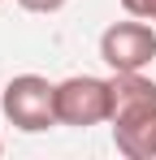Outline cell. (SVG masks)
Here are the masks:
<instances>
[{
  "label": "cell",
  "mask_w": 156,
  "mask_h": 160,
  "mask_svg": "<svg viewBox=\"0 0 156 160\" xmlns=\"http://www.w3.org/2000/svg\"><path fill=\"white\" fill-rule=\"evenodd\" d=\"M130 18H143V22H156V0H122Z\"/></svg>",
  "instance_id": "obj_6"
},
{
  "label": "cell",
  "mask_w": 156,
  "mask_h": 160,
  "mask_svg": "<svg viewBox=\"0 0 156 160\" xmlns=\"http://www.w3.org/2000/svg\"><path fill=\"white\" fill-rule=\"evenodd\" d=\"M0 152H4V143H0Z\"/></svg>",
  "instance_id": "obj_8"
},
{
  "label": "cell",
  "mask_w": 156,
  "mask_h": 160,
  "mask_svg": "<svg viewBox=\"0 0 156 160\" xmlns=\"http://www.w3.org/2000/svg\"><path fill=\"white\" fill-rule=\"evenodd\" d=\"M0 108L26 134L61 126L56 121V82H48L44 74H18V78H9L4 82V95H0Z\"/></svg>",
  "instance_id": "obj_1"
},
{
  "label": "cell",
  "mask_w": 156,
  "mask_h": 160,
  "mask_svg": "<svg viewBox=\"0 0 156 160\" xmlns=\"http://www.w3.org/2000/svg\"><path fill=\"white\" fill-rule=\"evenodd\" d=\"M100 56L108 69H148L156 61V30L134 18V22H113L100 35Z\"/></svg>",
  "instance_id": "obj_3"
},
{
  "label": "cell",
  "mask_w": 156,
  "mask_h": 160,
  "mask_svg": "<svg viewBox=\"0 0 156 160\" xmlns=\"http://www.w3.org/2000/svg\"><path fill=\"white\" fill-rule=\"evenodd\" d=\"M18 4H22L26 13H56L65 0H18Z\"/></svg>",
  "instance_id": "obj_7"
},
{
  "label": "cell",
  "mask_w": 156,
  "mask_h": 160,
  "mask_svg": "<svg viewBox=\"0 0 156 160\" xmlns=\"http://www.w3.org/2000/svg\"><path fill=\"white\" fill-rule=\"evenodd\" d=\"M113 112V87L108 78H96V74H74V78L56 82V121L61 126H100Z\"/></svg>",
  "instance_id": "obj_2"
},
{
  "label": "cell",
  "mask_w": 156,
  "mask_h": 160,
  "mask_svg": "<svg viewBox=\"0 0 156 160\" xmlns=\"http://www.w3.org/2000/svg\"><path fill=\"white\" fill-rule=\"evenodd\" d=\"M113 112L108 121H126V117H139V112H156V82L143 74V69H113Z\"/></svg>",
  "instance_id": "obj_4"
},
{
  "label": "cell",
  "mask_w": 156,
  "mask_h": 160,
  "mask_svg": "<svg viewBox=\"0 0 156 160\" xmlns=\"http://www.w3.org/2000/svg\"><path fill=\"white\" fill-rule=\"evenodd\" d=\"M113 143L130 160H156V112H139L126 121H113Z\"/></svg>",
  "instance_id": "obj_5"
}]
</instances>
